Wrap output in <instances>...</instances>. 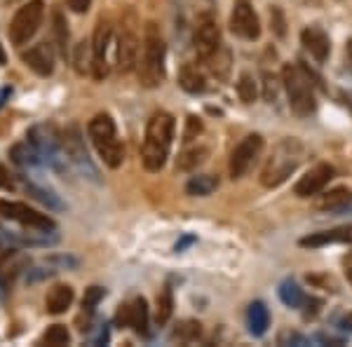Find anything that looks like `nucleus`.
Wrapping results in <instances>:
<instances>
[{
  "mask_svg": "<svg viewBox=\"0 0 352 347\" xmlns=\"http://www.w3.org/2000/svg\"><path fill=\"white\" fill-rule=\"evenodd\" d=\"M176 122L169 113L157 111L151 115L148 124H146L144 146H141V162L148 172H160L169 157L174 141Z\"/></svg>",
  "mask_w": 352,
  "mask_h": 347,
  "instance_id": "1",
  "label": "nucleus"
},
{
  "mask_svg": "<svg viewBox=\"0 0 352 347\" xmlns=\"http://www.w3.org/2000/svg\"><path fill=\"white\" fill-rule=\"evenodd\" d=\"M305 148L298 139H285L272 148V155L265 162L263 172H261V183L263 188H280L285 181L298 169L303 162Z\"/></svg>",
  "mask_w": 352,
  "mask_h": 347,
  "instance_id": "2",
  "label": "nucleus"
},
{
  "mask_svg": "<svg viewBox=\"0 0 352 347\" xmlns=\"http://www.w3.org/2000/svg\"><path fill=\"white\" fill-rule=\"evenodd\" d=\"M164 56H167V45H164L157 24L148 21L144 31V49L139 56V80L144 87L155 89L164 80Z\"/></svg>",
  "mask_w": 352,
  "mask_h": 347,
  "instance_id": "3",
  "label": "nucleus"
},
{
  "mask_svg": "<svg viewBox=\"0 0 352 347\" xmlns=\"http://www.w3.org/2000/svg\"><path fill=\"white\" fill-rule=\"evenodd\" d=\"M87 134L92 139V146L96 148L99 157L109 169H118L124 162V148L118 139V129L111 115L99 113L87 124Z\"/></svg>",
  "mask_w": 352,
  "mask_h": 347,
  "instance_id": "4",
  "label": "nucleus"
},
{
  "mask_svg": "<svg viewBox=\"0 0 352 347\" xmlns=\"http://www.w3.org/2000/svg\"><path fill=\"white\" fill-rule=\"evenodd\" d=\"M282 85L287 89L289 106L298 117H310L317 111L315 89H312V80L305 76L300 66L285 64L282 66Z\"/></svg>",
  "mask_w": 352,
  "mask_h": 347,
  "instance_id": "5",
  "label": "nucleus"
},
{
  "mask_svg": "<svg viewBox=\"0 0 352 347\" xmlns=\"http://www.w3.org/2000/svg\"><path fill=\"white\" fill-rule=\"evenodd\" d=\"M43 21H45V3L43 0H28L24 8L16 10V14L12 16V21H10V28H8L10 43L16 45V47L26 45L38 33Z\"/></svg>",
  "mask_w": 352,
  "mask_h": 347,
  "instance_id": "6",
  "label": "nucleus"
},
{
  "mask_svg": "<svg viewBox=\"0 0 352 347\" xmlns=\"http://www.w3.org/2000/svg\"><path fill=\"white\" fill-rule=\"evenodd\" d=\"M141 54V38L136 31V14L129 10L120 21V36H118V49H116V64L120 73H132L139 66Z\"/></svg>",
  "mask_w": 352,
  "mask_h": 347,
  "instance_id": "7",
  "label": "nucleus"
},
{
  "mask_svg": "<svg viewBox=\"0 0 352 347\" xmlns=\"http://www.w3.org/2000/svg\"><path fill=\"white\" fill-rule=\"evenodd\" d=\"M64 150H66L71 164L85 176V179L94 181V183H101L99 169H96V164L92 162V157H89L87 146H85L82 129H80V124H78V122H71L64 129Z\"/></svg>",
  "mask_w": 352,
  "mask_h": 347,
  "instance_id": "8",
  "label": "nucleus"
},
{
  "mask_svg": "<svg viewBox=\"0 0 352 347\" xmlns=\"http://www.w3.org/2000/svg\"><path fill=\"white\" fill-rule=\"evenodd\" d=\"M26 141L41 153L45 164H52L54 169H61V148H64V132L56 129V124H36L26 132Z\"/></svg>",
  "mask_w": 352,
  "mask_h": 347,
  "instance_id": "9",
  "label": "nucleus"
},
{
  "mask_svg": "<svg viewBox=\"0 0 352 347\" xmlns=\"http://www.w3.org/2000/svg\"><path fill=\"white\" fill-rule=\"evenodd\" d=\"M0 216L28 227V230H43V232H54L56 230V223L50 219L47 214L36 212V209L28 207V204H24V202L0 200Z\"/></svg>",
  "mask_w": 352,
  "mask_h": 347,
  "instance_id": "10",
  "label": "nucleus"
},
{
  "mask_svg": "<svg viewBox=\"0 0 352 347\" xmlns=\"http://www.w3.org/2000/svg\"><path fill=\"white\" fill-rule=\"evenodd\" d=\"M263 136L261 134H249L244 136L240 144L235 146V150L230 153V164H228V172H230V179L237 181L242 179L249 169L256 164V160L263 153Z\"/></svg>",
  "mask_w": 352,
  "mask_h": 347,
  "instance_id": "11",
  "label": "nucleus"
},
{
  "mask_svg": "<svg viewBox=\"0 0 352 347\" xmlns=\"http://www.w3.org/2000/svg\"><path fill=\"white\" fill-rule=\"evenodd\" d=\"M230 31L242 41H258L261 38V21L252 0H235L230 12Z\"/></svg>",
  "mask_w": 352,
  "mask_h": 347,
  "instance_id": "12",
  "label": "nucleus"
},
{
  "mask_svg": "<svg viewBox=\"0 0 352 347\" xmlns=\"http://www.w3.org/2000/svg\"><path fill=\"white\" fill-rule=\"evenodd\" d=\"M111 38H113V24H111V19H106V16H99V21H96V28H94V36H92V52H94L92 76L96 78V80H104V78L109 76L106 52H109Z\"/></svg>",
  "mask_w": 352,
  "mask_h": 347,
  "instance_id": "13",
  "label": "nucleus"
},
{
  "mask_svg": "<svg viewBox=\"0 0 352 347\" xmlns=\"http://www.w3.org/2000/svg\"><path fill=\"white\" fill-rule=\"evenodd\" d=\"M331 179H333L331 164H327V162L315 164L310 172H305L296 181V186H294V195L300 197V200H305V197H317L329 186V181Z\"/></svg>",
  "mask_w": 352,
  "mask_h": 347,
  "instance_id": "14",
  "label": "nucleus"
},
{
  "mask_svg": "<svg viewBox=\"0 0 352 347\" xmlns=\"http://www.w3.org/2000/svg\"><path fill=\"white\" fill-rule=\"evenodd\" d=\"M223 47L221 43V31L217 26L214 19H202L197 24V31H195V54L200 61H209L219 49Z\"/></svg>",
  "mask_w": 352,
  "mask_h": 347,
  "instance_id": "15",
  "label": "nucleus"
},
{
  "mask_svg": "<svg viewBox=\"0 0 352 347\" xmlns=\"http://www.w3.org/2000/svg\"><path fill=\"white\" fill-rule=\"evenodd\" d=\"M21 61L31 68L36 76L41 78H47L54 73V49H52V43H38L33 47H28L21 52Z\"/></svg>",
  "mask_w": 352,
  "mask_h": 347,
  "instance_id": "16",
  "label": "nucleus"
},
{
  "mask_svg": "<svg viewBox=\"0 0 352 347\" xmlns=\"http://www.w3.org/2000/svg\"><path fill=\"white\" fill-rule=\"evenodd\" d=\"M300 43H303V47L308 49L312 59L317 61V64H324L329 59V52H331V43H329V36L324 28L320 26H305L303 33H300Z\"/></svg>",
  "mask_w": 352,
  "mask_h": 347,
  "instance_id": "17",
  "label": "nucleus"
},
{
  "mask_svg": "<svg viewBox=\"0 0 352 347\" xmlns=\"http://www.w3.org/2000/svg\"><path fill=\"white\" fill-rule=\"evenodd\" d=\"M73 298H76L73 287H68V284H56L52 291L47 293V298H45V310H47V315H64L68 307H71Z\"/></svg>",
  "mask_w": 352,
  "mask_h": 347,
  "instance_id": "18",
  "label": "nucleus"
},
{
  "mask_svg": "<svg viewBox=\"0 0 352 347\" xmlns=\"http://www.w3.org/2000/svg\"><path fill=\"white\" fill-rule=\"evenodd\" d=\"M352 240V230L348 227H338V230H324V232H312V235L298 240V244L303 249H320L327 244H336V242H348Z\"/></svg>",
  "mask_w": 352,
  "mask_h": 347,
  "instance_id": "19",
  "label": "nucleus"
},
{
  "mask_svg": "<svg viewBox=\"0 0 352 347\" xmlns=\"http://www.w3.org/2000/svg\"><path fill=\"white\" fill-rule=\"evenodd\" d=\"M352 202V192L348 188H333V190L324 192L315 200L317 212H343Z\"/></svg>",
  "mask_w": 352,
  "mask_h": 347,
  "instance_id": "20",
  "label": "nucleus"
},
{
  "mask_svg": "<svg viewBox=\"0 0 352 347\" xmlns=\"http://www.w3.org/2000/svg\"><path fill=\"white\" fill-rule=\"evenodd\" d=\"M179 85L184 92L188 94H202L207 89V80H204V73L195 64H186L179 71Z\"/></svg>",
  "mask_w": 352,
  "mask_h": 347,
  "instance_id": "21",
  "label": "nucleus"
},
{
  "mask_svg": "<svg viewBox=\"0 0 352 347\" xmlns=\"http://www.w3.org/2000/svg\"><path fill=\"white\" fill-rule=\"evenodd\" d=\"M247 326H249V333L256 335V338L265 335V331H268V326H270V312H268V307H265V303L256 300V303L249 305Z\"/></svg>",
  "mask_w": 352,
  "mask_h": 347,
  "instance_id": "22",
  "label": "nucleus"
},
{
  "mask_svg": "<svg viewBox=\"0 0 352 347\" xmlns=\"http://www.w3.org/2000/svg\"><path fill=\"white\" fill-rule=\"evenodd\" d=\"M10 157H12V162L16 164V167H21V169H31V167H41V164H45L41 153L28 144V141H21V144L12 146Z\"/></svg>",
  "mask_w": 352,
  "mask_h": 347,
  "instance_id": "23",
  "label": "nucleus"
},
{
  "mask_svg": "<svg viewBox=\"0 0 352 347\" xmlns=\"http://www.w3.org/2000/svg\"><path fill=\"white\" fill-rule=\"evenodd\" d=\"M129 315H132V322H129V328H134L139 335L148 333V303L146 298H134L129 303Z\"/></svg>",
  "mask_w": 352,
  "mask_h": 347,
  "instance_id": "24",
  "label": "nucleus"
},
{
  "mask_svg": "<svg viewBox=\"0 0 352 347\" xmlns=\"http://www.w3.org/2000/svg\"><path fill=\"white\" fill-rule=\"evenodd\" d=\"M217 188H219V179H217V176L197 174V176H192L188 183H186V192H188L190 197H207V195H212Z\"/></svg>",
  "mask_w": 352,
  "mask_h": 347,
  "instance_id": "25",
  "label": "nucleus"
},
{
  "mask_svg": "<svg viewBox=\"0 0 352 347\" xmlns=\"http://www.w3.org/2000/svg\"><path fill=\"white\" fill-rule=\"evenodd\" d=\"M280 298L287 307H294V310L308 303V295L303 293V289L298 287L296 280H285L280 284Z\"/></svg>",
  "mask_w": 352,
  "mask_h": 347,
  "instance_id": "26",
  "label": "nucleus"
},
{
  "mask_svg": "<svg viewBox=\"0 0 352 347\" xmlns=\"http://www.w3.org/2000/svg\"><path fill=\"white\" fill-rule=\"evenodd\" d=\"M52 31H54V45L61 56L68 54V21L61 10H54L52 14Z\"/></svg>",
  "mask_w": 352,
  "mask_h": 347,
  "instance_id": "27",
  "label": "nucleus"
},
{
  "mask_svg": "<svg viewBox=\"0 0 352 347\" xmlns=\"http://www.w3.org/2000/svg\"><path fill=\"white\" fill-rule=\"evenodd\" d=\"M24 188H26L28 192H31L33 197H36L38 202H43L47 209H54V212H61V209H66V204L61 202L52 190H47V188L36 186V183H31V181H24Z\"/></svg>",
  "mask_w": 352,
  "mask_h": 347,
  "instance_id": "28",
  "label": "nucleus"
},
{
  "mask_svg": "<svg viewBox=\"0 0 352 347\" xmlns=\"http://www.w3.org/2000/svg\"><path fill=\"white\" fill-rule=\"evenodd\" d=\"M172 312H174L172 289H164V291L157 293V300H155V322H157V326H164V324L172 320Z\"/></svg>",
  "mask_w": 352,
  "mask_h": 347,
  "instance_id": "29",
  "label": "nucleus"
},
{
  "mask_svg": "<svg viewBox=\"0 0 352 347\" xmlns=\"http://www.w3.org/2000/svg\"><path fill=\"white\" fill-rule=\"evenodd\" d=\"M92 59H94V52H92V43L87 41H80L73 49V66H76L78 73H85V71H92Z\"/></svg>",
  "mask_w": 352,
  "mask_h": 347,
  "instance_id": "30",
  "label": "nucleus"
},
{
  "mask_svg": "<svg viewBox=\"0 0 352 347\" xmlns=\"http://www.w3.org/2000/svg\"><path fill=\"white\" fill-rule=\"evenodd\" d=\"M237 96L244 101V104H254L258 96V82L256 78L252 76L249 71H244L240 76V80H237Z\"/></svg>",
  "mask_w": 352,
  "mask_h": 347,
  "instance_id": "31",
  "label": "nucleus"
},
{
  "mask_svg": "<svg viewBox=\"0 0 352 347\" xmlns=\"http://www.w3.org/2000/svg\"><path fill=\"white\" fill-rule=\"evenodd\" d=\"M204 157H207V148H190V150H186L179 155L176 169H179V172H192L197 164L204 162Z\"/></svg>",
  "mask_w": 352,
  "mask_h": 347,
  "instance_id": "32",
  "label": "nucleus"
},
{
  "mask_svg": "<svg viewBox=\"0 0 352 347\" xmlns=\"http://www.w3.org/2000/svg\"><path fill=\"white\" fill-rule=\"evenodd\" d=\"M68 343H71V333H68V328L64 326V324H54V326H50L41 338V345H47V347H61V345H68Z\"/></svg>",
  "mask_w": 352,
  "mask_h": 347,
  "instance_id": "33",
  "label": "nucleus"
},
{
  "mask_svg": "<svg viewBox=\"0 0 352 347\" xmlns=\"http://www.w3.org/2000/svg\"><path fill=\"white\" fill-rule=\"evenodd\" d=\"M200 322H192V320H186V322H181V324H176V328H174V333H172V338L174 340H181V343H192V340L200 335Z\"/></svg>",
  "mask_w": 352,
  "mask_h": 347,
  "instance_id": "34",
  "label": "nucleus"
},
{
  "mask_svg": "<svg viewBox=\"0 0 352 347\" xmlns=\"http://www.w3.org/2000/svg\"><path fill=\"white\" fill-rule=\"evenodd\" d=\"M204 64H209V68H212L214 76L221 78V80H226V76H228V71H230V54H228V49L221 47L219 52L214 54L209 61H204Z\"/></svg>",
  "mask_w": 352,
  "mask_h": 347,
  "instance_id": "35",
  "label": "nucleus"
},
{
  "mask_svg": "<svg viewBox=\"0 0 352 347\" xmlns=\"http://www.w3.org/2000/svg\"><path fill=\"white\" fill-rule=\"evenodd\" d=\"M104 298H106V289L104 287H89L87 291H85V295H82V310L92 312Z\"/></svg>",
  "mask_w": 352,
  "mask_h": 347,
  "instance_id": "36",
  "label": "nucleus"
},
{
  "mask_svg": "<svg viewBox=\"0 0 352 347\" xmlns=\"http://www.w3.org/2000/svg\"><path fill=\"white\" fill-rule=\"evenodd\" d=\"M270 28L277 38L287 36V19H285V12H282L280 8H270Z\"/></svg>",
  "mask_w": 352,
  "mask_h": 347,
  "instance_id": "37",
  "label": "nucleus"
},
{
  "mask_svg": "<svg viewBox=\"0 0 352 347\" xmlns=\"http://www.w3.org/2000/svg\"><path fill=\"white\" fill-rule=\"evenodd\" d=\"M56 272H59V270H56V267H52V265H47V267H33V270L26 272L24 282L26 284H38V282H43V280H50V277H54Z\"/></svg>",
  "mask_w": 352,
  "mask_h": 347,
  "instance_id": "38",
  "label": "nucleus"
},
{
  "mask_svg": "<svg viewBox=\"0 0 352 347\" xmlns=\"http://www.w3.org/2000/svg\"><path fill=\"white\" fill-rule=\"evenodd\" d=\"M47 265H52V267H56V270H71V267H78L80 265V260L78 258H73V256H50L47 260H45Z\"/></svg>",
  "mask_w": 352,
  "mask_h": 347,
  "instance_id": "39",
  "label": "nucleus"
},
{
  "mask_svg": "<svg viewBox=\"0 0 352 347\" xmlns=\"http://www.w3.org/2000/svg\"><path fill=\"white\" fill-rule=\"evenodd\" d=\"M263 96L268 104H272V101L277 99V78L270 76L268 71L263 73Z\"/></svg>",
  "mask_w": 352,
  "mask_h": 347,
  "instance_id": "40",
  "label": "nucleus"
},
{
  "mask_svg": "<svg viewBox=\"0 0 352 347\" xmlns=\"http://www.w3.org/2000/svg\"><path fill=\"white\" fill-rule=\"evenodd\" d=\"M202 134V122L197 120V117H188L186 120V132H184V141H192V139H197V136Z\"/></svg>",
  "mask_w": 352,
  "mask_h": 347,
  "instance_id": "41",
  "label": "nucleus"
},
{
  "mask_svg": "<svg viewBox=\"0 0 352 347\" xmlns=\"http://www.w3.org/2000/svg\"><path fill=\"white\" fill-rule=\"evenodd\" d=\"M129 322H132V315H129V303H124V305L118 307V312H116V326L127 328Z\"/></svg>",
  "mask_w": 352,
  "mask_h": 347,
  "instance_id": "42",
  "label": "nucleus"
},
{
  "mask_svg": "<svg viewBox=\"0 0 352 347\" xmlns=\"http://www.w3.org/2000/svg\"><path fill=\"white\" fill-rule=\"evenodd\" d=\"M305 345V343H308V340H305L303 338V335H298V333H282L280 335V345Z\"/></svg>",
  "mask_w": 352,
  "mask_h": 347,
  "instance_id": "43",
  "label": "nucleus"
},
{
  "mask_svg": "<svg viewBox=\"0 0 352 347\" xmlns=\"http://www.w3.org/2000/svg\"><path fill=\"white\" fill-rule=\"evenodd\" d=\"M89 5H92V0H68V8H71L76 14L87 12V10H89Z\"/></svg>",
  "mask_w": 352,
  "mask_h": 347,
  "instance_id": "44",
  "label": "nucleus"
},
{
  "mask_svg": "<svg viewBox=\"0 0 352 347\" xmlns=\"http://www.w3.org/2000/svg\"><path fill=\"white\" fill-rule=\"evenodd\" d=\"M195 242V235H184L179 242H176V247H174V251H184L186 247H190V244Z\"/></svg>",
  "mask_w": 352,
  "mask_h": 347,
  "instance_id": "45",
  "label": "nucleus"
},
{
  "mask_svg": "<svg viewBox=\"0 0 352 347\" xmlns=\"http://www.w3.org/2000/svg\"><path fill=\"white\" fill-rule=\"evenodd\" d=\"M12 186V179H10V172L5 164H0V188H10Z\"/></svg>",
  "mask_w": 352,
  "mask_h": 347,
  "instance_id": "46",
  "label": "nucleus"
},
{
  "mask_svg": "<svg viewBox=\"0 0 352 347\" xmlns=\"http://www.w3.org/2000/svg\"><path fill=\"white\" fill-rule=\"evenodd\" d=\"M10 96H12V87H3V89H0V108L5 106V101H8Z\"/></svg>",
  "mask_w": 352,
  "mask_h": 347,
  "instance_id": "47",
  "label": "nucleus"
},
{
  "mask_svg": "<svg viewBox=\"0 0 352 347\" xmlns=\"http://www.w3.org/2000/svg\"><path fill=\"white\" fill-rule=\"evenodd\" d=\"M345 275H348V282L352 284V254L345 258Z\"/></svg>",
  "mask_w": 352,
  "mask_h": 347,
  "instance_id": "48",
  "label": "nucleus"
},
{
  "mask_svg": "<svg viewBox=\"0 0 352 347\" xmlns=\"http://www.w3.org/2000/svg\"><path fill=\"white\" fill-rule=\"evenodd\" d=\"M94 343L96 345H106V343H109V328H104V331L99 333V338H96Z\"/></svg>",
  "mask_w": 352,
  "mask_h": 347,
  "instance_id": "49",
  "label": "nucleus"
},
{
  "mask_svg": "<svg viewBox=\"0 0 352 347\" xmlns=\"http://www.w3.org/2000/svg\"><path fill=\"white\" fill-rule=\"evenodd\" d=\"M345 54H348V64H350V68H352V41L345 43Z\"/></svg>",
  "mask_w": 352,
  "mask_h": 347,
  "instance_id": "50",
  "label": "nucleus"
},
{
  "mask_svg": "<svg viewBox=\"0 0 352 347\" xmlns=\"http://www.w3.org/2000/svg\"><path fill=\"white\" fill-rule=\"evenodd\" d=\"M5 61H8V54H5L3 45H0V66H5Z\"/></svg>",
  "mask_w": 352,
  "mask_h": 347,
  "instance_id": "51",
  "label": "nucleus"
}]
</instances>
